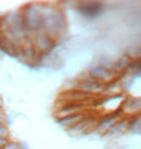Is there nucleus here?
Returning a JSON list of instances; mask_svg holds the SVG:
<instances>
[{"instance_id": "obj_1", "label": "nucleus", "mask_w": 141, "mask_h": 149, "mask_svg": "<svg viewBox=\"0 0 141 149\" xmlns=\"http://www.w3.org/2000/svg\"><path fill=\"white\" fill-rule=\"evenodd\" d=\"M41 11H43L41 31L46 32L56 43H59L67 33V26H68L65 14L59 6H52V5H49V6L41 5Z\"/></svg>"}, {"instance_id": "obj_2", "label": "nucleus", "mask_w": 141, "mask_h": 149, "mask_svg": "<svg viewBox=\"0 0 141 149\" xmlns=\"http://www.w3.org/2000/svg\"><path fill=\"white\" fill-rule=\"evenodd\" d=\"M20 12H21V17H23L24 31L29 37H32L33 33L41 31V24H43L41 5L39 3H29V5L23 6L20 9Z\"/></svg>"}, {"instance_id": "obj_3", "label": "nucleus", "mask_w": 141, "mask_h": 149, "mask_svg": "<svg viewBox=\"0 0 141 149\" xmlns=\"http://www.w3.org/2000/svg\"><path fill=\"white\" fill-rule=\"evenodd\" d=\"M100 114L97 111H88L85 116L80 119L76 125H73L71 128H68V134L73 135H79V134H88V132H94V128L97 125Z\"/></svg>"}, {"instance_id": "obj_4", "label": "nucleus", "mask_w": 141, "mask_h": 149, "mask_svg": "<svg viewBox=\"0 0 141 149\" xmlns=\"http://www.w3.org/2000/svg\"><path fill=\"white\" fill-rule=\"evenodd\" d=\"M32 40V46L39 55H49V53H53V50L59 46V43H56L55 40H52L46 32L39 31L37 33H33L30 37Z\"/></svg>"}, {"instance_id": "obj_5", "label": "nucleus", "mask_w": 141, "mask_h": 149, "mask_svg": "<svg viewBox=\"0 0 141 149\" xmlns=\"http://www.w3.org/2000/svg\"><path fill=\"white\" fill-rule=\"evenodd\" d=\"M77 14L88 20V22H93V20H97L102 17V14L105 12V3L102 2H80L76 6Z\"/></svg>"}, {"instance_id": "obj_6", "label": "nucleus", "mask_w": 141, "mask_h": 149, "mask_svg": "<svg viewBox=\"0 0 141 149\" xmlns=\"http://www.w3.org/2000/svg\"><path fill=\"white\" fill-rule=\"evenodd\" d=\"M96 99L94 96L88 93H84L77 88H67L64 91L59 93V97H58V102H71V104H82L86 105L90 110V104Z\"/></svg>"}, {"instance_id": "obj_7", "label": "nucleus", "mask_w": 141, "mask_h": 149, "mask_svg": "<svg viewBox=\"0 0 141 149\" xmlns=\"http://www.w3.org/2000/svg\"><path fill=\"white\" fill-rule=\"evenodd\" d=\"M122 117H124V114L120 108L115 110V111H109V113H105V114H102V116H99L97 125H96V128H94V132L103 135L117 120H120Z\"/></svg>"}, {"instance_id": "obj_8", "label": "nucleus", "mask_w": 141, "mask_h": 149, "mask_svg": "<svg viewBox=\"0 0 141 149\" xmlns=\"http://www.w3.org/2000/svg\"><path fill=\"white\" fill-rule=\"evenodd\" d=\"M86 74H88V76H91L93 79H96L97 82L105 84V85L111 84L112 81L117 78V74L114 73L112 70H108V69H105V67L99 65V64H93L90 69L86 70Z\"/></svg>"}, {"instance_id": "obj_9", "label": "nucleus", "mask_w": 141, "mask_h": 149, "mask_svg": "<svg viewBox=\"0 0 141 149\" xmlns=\"http://www.w3.org/2000/svg\"><path fill=\"white\" fill-rule=\"evenodd\" d=\"M84 111H90L86 105L82 104H71V102H56L55 107V116L56 117H64V116H70V114H77V113H84Z\"/></svg>"}, {"instance_id": "obj_10", "label": "nucleus", "mask_w": 141, "mask_h": 149, "mask_svg": "<svg viewBox=\"0 0 141 149\" xmlns=\"http://www.w3.org/2000/svg\"><path fill=\"white\" fill-rule=\"evenodd\" d=\"M120 110L123 111L124 117H131V116H135V114H140L141 99L138 96H126L123 99L122 105H120Z\"/></svg>"}, {"instance_id": "obj_11", "label": "nucleus", "mask_w": 141, "mask_h": 149, "mask_svg": "<svg viewBox=\"0 0 141 149\" xmlns=\"http://www.w3.org/2000/svg\"><path fill=\"white\" fill-rule=\"evenodd\" d=\"M124 132H127V117H122L120 120H117L103 135H108V137H118V135H122Z\"/></svg>"}, {"instance_id": "obj_12", "label": "nucleus", "mask_w": 141, "mask_h": 149, "mask_svg": "<svg viewBox=\"0 0 141 149\" xmlns=\"http://www.w3.org/2000/svg\"><path fill=\"white\" fill-rule=\"evenodd\" d=\"M132 61V58L129 56V53H123V55H120L117 59H114V64H112V72L117 74H123L127 69V65L129 63Z\"/></svg>"}, {"instance_id": "obj_13", "label": "nucleus", "mask_w": 141, "mask_h": 149, "mask_svg": "<svg viewBox=\"0 0 141 149\" xmlns=\"http://www.w3.org/2000/svg\"><path fill=\"white\" fill-rule=\"evenodd\" d=\"M86 113H88V111L77 113V114H70V116H64V117H56V123H58L59 126L65 128V130H68V128H71L73 125H76Z\"/></svg>"}, {"instance_id": "obj_14", "label": "nucleus", "mask_w": 141, "mask_h": 149, "mask_svg": "<svg viewBox=\"0 0 141 149\" xmlns=\"http://www.w3.org/2000/svg\"><path fill=\"white\" fill-rule=\"evenodd\" d=\"M17 50H18L17 46L12 41H9V40L6 38L2 32H0V52L5 53V55H8V56L17 58Z\"/></svg>"}, {"instance_id": "obj_15", "label": "nucleus", "mask_w": 141, "mask_h": 149, "mask_svg": "<svg viewBox=\"0 0 141 149\" xmlns=\"http://www.w3.org/2000/svg\"><path fill=\"white\" fill-rule=\"evenodd\" d=\"M140 128H141V116L140 114L127 117V132L140 134Z\"/></svg>"}, {"instance_id": "obj_16", "label": "nucleus", "mask_w": 141, "mask_h": 149, "mask_svg": "<svg viewBox=\"0 0 141 149\" xmlns=\"http://www.w3.org/2000/svg\"><path fill=\"white\" fill-rule=\"evenodd\" d=\"M124 73L140 78V73H141V61H140V58H133L129 63V65H127V69H126Z\"/></svg>"}, {"instance_id": "obj_17", "label": "nucleus", "mask_w": 141, "mask_h": 149, "mask_svg": "<svg viewBox=\"0 0 141 149\" xmlns=\"http://www.w3.org/2000/svg\"><path fill=\"white\" fill-rule=\"evenodd\" d=\"M96 64L102 65V67H105V69H108V70H112V64H114V59H111V58H109L108 55H100Z\"/></svg>"}, {"instance_id": "obj_18", "label": "nucleus", "mask_w": 141, "mask_h": 149, "mask_svg": "<svg viewBox=\"0 0 141 149\" xmlns=\"http://www.w3.org/2000/svg\"><path fill=\"white\" fill-rule=\"evenodd\" d=\"M3 149H24V145L23 143H18L15 140H9L6 146H3Z\"/></svg>"}, {"instance_id": "obj_19", "label": "nucleus", "mask_w": 141, "mask_h": 149, "mask_svg": "<svg viewBox=\"0 0 141 149\" xmlns=\"http://www.w3.org/2000/svg\"><path fill=\"white\" fill-rule=\"evenodd\" d=\"M0 137H9V128L5 122H0Z\"/></svg>"}, {"instance_id": "obj_20", "label": "nucleus", "mask_w": 141, "mask_h": 149, "mask_svg": "<svg viewBox=\"0 0 141 149\" xmlns=\"http://www.w3.org/2000/svg\"><path fill=\"white\" fill-rule=\"evenodd\" d=\"M11 139L9 137H0V148L3 149V146H6V143H8Z\"/></svg>"}, {"instance_id": "obj_21", "label": "nucleus", "mask_w": 141, "mask_h": 149, "mask_svg": "<svg viewBox=\"0 0 141 149\" xmlns=\"http://www.w3.org/2000/svg\"><path fill=\"white\" fill-rule=\"evenodd\" d=\"M3 116H5V114H3V108H2V104H0V119H2V120H3Z\"/></svg>"}, {"instance_id": "obj_22", "label": "nucleus", "mask_w": 141, "mask_h": 149, "mask_svg": "<svg viewBox=\"0 0 141 149\" xmlns=\"http://www.w3.org/2000/svg\"><path fill=\"white\" fill-rule=\"evenodd\" d=\"M0 122H3V120H2V119H0Z\"/></svg>"}, {"instance_id": "obj_23", "label": "nucleus", "mask_w": 141, "mask_h": 149, "mask_svg": "<svg viewBox=\"0 0 141 149\" xmlns=\"http://www.w3.org/2000/svg\"><path fill=\"white\" fill-rule=\"evenodd\" d=\"M0 149H2V148H0Z\"/></svg>"}]
</instances>
